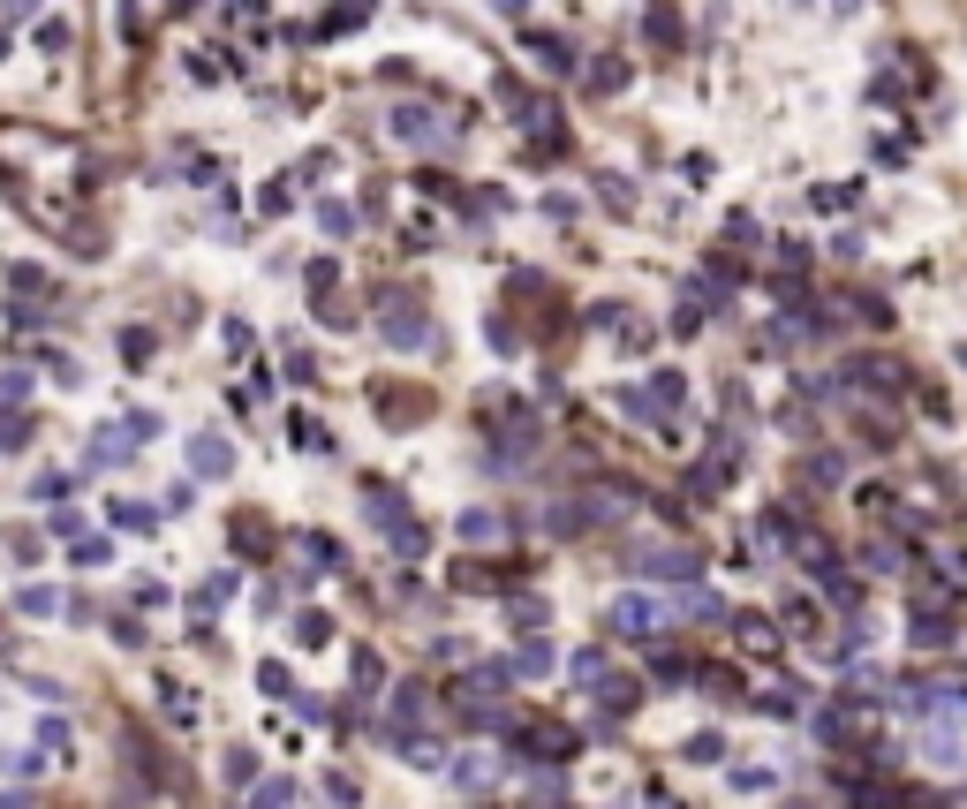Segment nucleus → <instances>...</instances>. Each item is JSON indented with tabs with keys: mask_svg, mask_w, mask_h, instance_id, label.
Returning a JSON list of instances; mask_svg holds the SVG:
<instances>
[{
	"mask_svg": "<svg viewBox=\"0 0 967 809\" xmlns=\"http://www.w3.org/2000/svg\"><path fill=\"white\" fill-rule=\"evenodd\" d=\"M658 620H673L658 598H643V590H620V598L605 605V628L612 636H658Z\"/></svg>",
	"mask_w": 967,
	"mask_h": 809,
	"instance_id": "nucleus-1",
	"label": "nucleus"
},
{
	"mask_svg": "<svg viewBox=\"0 0 967 809\" xmlns=\"http://www.w3.org/2000/svg\"><path fill=\"white\" fill-rule=\"evenodd\" d=\"M628 568H635V575H650V583H696L703 560H696L688 545H658V552H635Z\"/></svg>",
	"mask_w": 967,
	"mask_h": 809,
	"instance_id": "nucleus-2",
	"label": "nucleus"
},
{
	"mask_svg": "<svg viewBox=\"0 0 967 809\" xmlns=\"http://www.w3.org/2000/svg\"><path fill=\"white\" fill-rule=\"evenodd\" d=\"M461 537H469V545H492V537H499V515H484V507H469V515H461Z\"/></svg>",
	"mask_w": 967,
	"mask_h": 809,
	"instance_id": "nucleus-19",
	"label": "nucleus"
},
{
	"mask_svg": "<svg viewBox=\"0 0 967 809\" xmlns=\"http://www.w3.org/2000/svg\"><path fill=\"white\" fill-rule=\"evenodd\" d=\"M288 802H295V787H288V779H265V787L250 794V809H288Z\"/></svg>",
	"mask_w": 967,
	"mask_h": 809,
	"instance_id": "nucleus-27",
	"label": "nucleus"
},
{
	"mask_svg": "<svg viewBox=\"0 0 967 809\" xmlns=\"http://www.w3.org/2000/svg\"><path fill=\"white\" fill-rule=\"evenodd\" d=\"M484 779H492V764H484V757H461L454 764V787H484Z\"/></svg>",
	"mask_w": 967,
	"mask_h": 809,
	"instance_id": "nucleus-34",
	"label": "nucleus"
},
{
	"mask_svg": "<svg viewBox=\"0 0 967 809\" xmlns=\"http://www.w3.org/2000/svg\"><path fill=\"white\" fill-rule=\"evenodd\" d=\"M295 447H310V454H325L333 447V431L318 424V416H295Z\"/></svg>",
	"mask_w": 967,
	"mask_h": 809,
	"instance_id": "nucleus-23",
	"label": "nucleus"
},
{
	"mask_svg": "<svg viewBox=\"0 0 967 809\" xmlns=\"http://www.w3.org/2000/svg\"><path fill=\"white\" fill-rule=\"evenodd\" d=\"M597 197H605L612 212H628L635 205V182H628V174H597Z\"/></svg>",
	"mask_w": 967,
	"mask_h": 809,
	"instance_id": "nucleus-17",
	"label": "nucleus"
},
{
	"mask_svg": "<svg viewBox=\"0 0 967 809\" xmlns=\"http://www.w3.org/2000/svg\"><path fill=\"white\" fill-rule=\"evenodd\" d=\"M106 560H114V545H106V537H84V545H76V568H106Z\"/></svg>",
	"mask_w": 967,
	"mask_h": 809,
	"instance_id": "nucleus-32",
	"label": "nucleus"
},
{
	"mask_svg": "<svg viewBox=\"0 0 967 809\" xmlns=\"http://www.w3.org/2000/svg\"><path fill=\"white\" fill-rule=\"evenodd\" d=\"M121 454H129V439H121V431H99V447H91V462L106 469V462H121Z\"/></svg>",
	"mask_w": 967,
	"mask_h": 809,
	"instance_id": "nucleus-33",
	"label": "nucleus"
},
{
	"mask_svg": "<svg viewBox=\"0 0 967 809\" xmlns=\"http://www.w3.org/2000/svg\"><path fill=\"white\" fill-rule=\"evenodd\" d=\"M492 8H507V16H522V0H492Z\"/></svg>",
	"mask_w": 967,
	"mask_h": 809,
	"instance_id": "nucleus-40",
	"label": "nucleus"
},
{
	"mask_svg": "<svg viewBox=\"0 0 967 809\" xmlns=\"http://www.w3.org/2000/svg\"><path fill=\"white\" fill-rule=\"evenodd\" d=\"M318 227H325V235H356V212L340 205V197H325V205H318Z\"/></svg>",
	"mask_w": 967,
	"mask_h": 809,
	"instance_id": "nucleus-18",
	"label": "nucleus"
},
{
	"mask_svg": "<svg viewBox=\"0 0 967 809\" xmlns=\"http://www.w3.org/2000/svg\"><path fill=\"white\" fill-rule=\"evenodd\" d=\"M325 794H333L340 809H356V779H348V772H325Z\"/></svg>",
	"mask_w": 967,
	"mask_h": 809,
	"instance_id": "nucleus-36",
	"label": "nucleus"
},
{
	"mask_svg": "<svg viewBox=\"0 0 967 809\" xmlns=\"http://www.w3.org/2000/svg\"><path fill=\"white\" fill-rule=\"evenodd\" d=\"M907 643H915V651H945V643H952V620H945V613H930V605H922V613L907 620Z\"/></svg>",
	"mask_w": 967,
	"mask_h": 809,
	"instance_id": "nucleus-12",
	"label": "nucleus"
},
{
	"mask_svg": "<svg viewBox=\"0 0 967 809\" xmlns=\"http://www.w3.org/2000/svg\"><path fill=\"white\" fill-rule=\"evenodd\" d=\"M854 197H862V190H854V182H824V190H816L809 205H816V212H847Z\"/></svg>",
	"mask_w": 967,
	"mask_h": 809,
	"instance_id": "nucleus-21",
	"label": "nucleus"
},
{
	"mask_svg": "<svg viewBox=\"0 0 967 809\" xmlns=\"http://www.w3.org/2000/svg\"><path fill=\"white\" fill-rule=\"evenodd\" d=\"M575 681L597 689V681H605V651H575Z\"/></svg>",
	"mask_w": 967,
	"mask_h": 809,
	"instance_id": "nucleus-30",
	"label": "nucleus"
},
{
	"mask_svg": "<svg viewBox=\"0 0 967 809\" xmlns=\"http://www.w3.org/2000/svg\"><path fill=\"white\" fill-rule=\"evenodd\" d=\"M386 318H378V333H386L393 348H424V303H416V295H386Z\"/></svg>",
	"mask_w": 967,
	"mask_h": 809,
	"instance_id": "nucleus-3",
	"label": "nucleus"
},
{
	"mask_svg": "<svg viewBox=\"0 0 967 809\" xmlns=\"http://www.w3.org/2000/svg\"><path fill=\"white\" fill-rule=\"evenodd\" d=\"M733 643H741L748 658H771V651L786 643V628H779L771 613H733Z\"/></svg>",
	"mask_w": 967,
	"mask_h": 809,
	"instance_id": "nucleus-7",
	"label": "nucleus"
},
{
	"mask_svg": "<svg viewBox=\"0 0 967 809\" xmlns=\"http://www.w3.org/2000/svg\"><path fill=\"white\" fill-rule=\"evenodd\" d=\"M960 371H967V348H960Z\"/></svg>",
	"mask_w": 967,
	"mask_h": 809,
	"instance_id": "nucleus-42",
	"label": "nucleus"
},
{
	"mask_svg": "<svg viewBox=\"0 0 967 809\" xmlns=\"http://www.w3.org/2000/svg\"><path fill=\"white\" fill-rule=\"evenodd\" d=\"M756 704H764L771 719H794V711H801V696H794V689H764V696H756Z\"/></svg>",
	"mask_w": 967,
	"mask_h": 809,
	"instance_id": "nucleus-31",
	"label": "nucleus"
},
{
	"mask_svg": "<svg viewBox=\"0 0 967 809\" xmlns=\"http://www.w3.org/2000/svg\"><path fill=\"white\" fill-rule=\"evenodd\" d=\"M522 46H529V61H537V69H552V76H567V69H575V53H567V38H544V31H529Z\"/></svg>",
	"mask_w": 967,
	"mask_h": 809,
	"instance_id": "nucleus-13",
	"label": "nucleus"
},
{
	"mask_svg": "<svg viewBox=\"0 0 967 809\" xmlns=\"http://www.w3.org/2000/svg\"><path fill=\"white\" fill-rule=\"evenodd\" d=\"M726 757V734H688V764H718Z\"/></svg>",
	"mask_w": 967,
	"mask_h": 809,
	"instance_id": "nucleus-26",
	"label": "nucleus"
},
{
	"mask_svg": "<svg viewBox=\"0 0 967 809\" xmlns=\"http://www.w3.org/2000/svg\"><path fill=\"white\" fill-rule=\"evenodd\" d=\"M303 552H310V568H340V545H333V537H318V530L303 537Z\"/></svg>",
	"mask_w": 967,
	"mask_h": 809,
	"instance_id": "nucleus-29",
	"label": "nucleus"
},
{
	"mask_svg": "<svg viewBox=\"0 0 967 809\" xmlns=\"http://www.w3.org/2000/svg\"><path fill=\"white\" fill-rule=\"evenodd\" d=\"M544 620H552V605H537V598H514V628H522V636H537Z\"/></svg>",
	"mask_w": 967,
	"mask_h": 809,
	"instance_id": "nucleus-25",
	"label": "nucleus"
},
{
	"mask_svg": "<svg viewBox=\"0 0 967 809\" xmlns=\"http://www.w3.org/2000/svg\"><path fill=\"white\" fill-rule=\"evenodd\" d=\"M393 137L401 144H416V152H446V129H439V114H431V106H393Z\"/></svg>",
	"mask_w": 967,
	"mask_h": 809,
	"instance_id": "nucleus-6",
	"label": "nucleus"
},
{
	"mask_svg": "<svg viewBox=\"0 0 967 809\" xmlns=\"http://www.w3.org/2000/svg\"><path fill=\"white\" fill-rule=\"evenodd\" d=\"M227 779H235V787H242V779H257V757H250V749H227Z\"/></svg>",
	"mask_w": 967,
	"mask_h": 809,
	"instance_id": "nucleus-38",
	"label": "nucleus"
},
{
	"mask_svg": "<svg viewBox=\"0 0 967 809\" xmlns=\"http://www.w3.org/2000/svg\"><path fill=\"white\" fill-rule=\"evenodd\" d=\"M590 696H597V726H628V719H635V704H643V696H635L620 673H605Z\"/></svg>",
	"mask_w": 967,
	"mask_h": 809,
	"instance_id": "nucleus-8",
	"label": "nucleus"
},
{
	"mask_svg": "<svg viewBox=\"0 0 967 809\" xmlns=\"http://www.w3.org/2000/svg\"><path fill=\"white\" fill-rule=\"evenodd\" d=\"M0 809H31V802H23V794H0Z\"/></svg>",
	"mask_w": 967,
	"mask_h": 809,
	"instance_id": "nucleus-39",
	"label": "nucleus"
},
{
	"mask_svg": "<svg viewBox=\"0 0 967 809\" xmlns=\"http://www.w3.org/2000/svg\"><path fill=\"white\" fill-rule=\"evenodd\" d=\"M514 673H529V681L552 673V643H522V651H514Z\"/></svg>",
	"mask_w": 967,
	"mask_h": 809,
	"instance_id": "nucleus-20",
	"label": "nucleus"
},
{
	"mask_svg": "<svg viewBox=\"0 0 967 809\" xmlns=\"http://www.w3.org/2000/svg\"><path fill=\"white\" fill-rule=\"evenodd\" d=\"M847 379L862 386V394H884V401H892V394H907V379H915V371H907V363H892V356H854Z\"/></svg>",
	"mask_w": 967,
	"mask_h": 809,
	"instance_id": "nucleus-4",
	"label": "nucleus"
},
{
	"mask_svg": "<svg viewBox=\"0 0 967 809\" xmlns=\"http://www.w3.org/2000/svg\"><path fill=\"white\" fill-rule=\"evenodd\" d=\"M386 689V658L378 651H356V696H378Z\"/></svg>",
	"mask_w": 967,
	"mask_h": 809,
	"instance_id": "nucleus-16",
	"label": "nucleus"
},
{
	"mask_svg": "<svg viewBox=\"0 0 967 809\" xmlns=\"http://www.w3.org/2000/svg\"><path fill=\"white\" fill-rule=\"evenodd\" d=\"M786 809H816V802H786Z\"/></svg>",
	"mask_w": 967,
	"mask_h": 809,
	"instance_id": "nucleus-41",
	"label": "nucleus"
},
{
	"mask_svg": "<svg viewBox=\"0 0 967 809\" xmlns=\"http://www.w3.org/2000/svg\"><path fill=\"white\" fill-rule=\"evenodd\" d=\"M688 673H696V658L680 651V643H658V651H650V681H665V689H680Z\"/></svg>",
	"mask_w": 967,
	"mask_h": 809,
	"instance_id": "nucleus-11",
	"label": "nucleus"
},
{
	"mask_svg": "<svg viewBox=\"0 0 967 809\" xmlns=\"http://www.w3.org/2000/svg\"><path fill=\"white\" fill-rule=\"evenodd\" d=\"M522 757H552V764H567L575 757V734H567V726H529V741H522Z\"/></svg>",
	"mask_w": 967,
	"mask_h": 809,
	"instance_id": "nucleus-10",
	"label": "nucleus"
},
{
	"mask_svg": "<svg viewBox=\"0 0 967 809\" xmlns=\"http://www.w3.org/2000/svg\"><path fill=\"white\" fill-rule=\"evenodd\" d=\"M159 704H167L174 719H197V696H189V689H174V681H167V689H159Z\"/></svg>",
	"mask_w": 967,
	"mask_h": 809,
	"instance_id": "nucleus-35",
	"label": "nucleus"
},
{
	"mask_svg": "<svg viewBox=\"0 0 967 809\" xmlns=\"http://www.w3.org/2000/svg\"><path fill=\"white\" fill-rule=\"evenodd\" d=\"M325 636H333V620H325V613H303V620H295V643H303V651H318Z\"/></svg>",
	"mask_w": 967,
	"mask_h": 809,
	"instance_id": "nucleus-24",
	"label": "nucleus"
},
{
	"mask_svg": "<svg viewBox=\"0 0 967 809\" xmlns=\"http://www.w3.org/2000/svg\"><path fill=\"white\" fill-rule=\"evenodd\" d=\"M582 84H590V91H620V84H628V61H620V53H597L590 69H582Z\"/></svg>",
	"mask_w": 967,
	"mask_h": 809,
	"instance_id": "nucleus-15",
	"label": "nucleus"
},
{
	"mask_svg": "<svg viewBox=\"0 0 967 809\" xmlns=\"http://www.w3.org/2000/svg\"><path fill=\"white\" fill-rule=\"evenodd\" d=\"M363 23H371V0H340L333 16L318 23V38H340V31H363Z\"/></svg>",
	"mask_w": 967,
	"mask_h": 809,
	"instance_id": "nucleus-14",
	"label": "nucleus"
},
{
	"mask_svg": "<svg viewBox=\"0 0 967 809\" xmlns=\"http://www.w3.org/2000/svg\"><path fill=\"white\" fill-rule=\"evenodd\" d=\"M257 689H265V696H288L295 681H288V666H280V658H265V666H257Z\"/></svg>",
	"mask_w": 967,
	"mask_h": 809,
	"instance_id": "nucleus-28",
	"label": "nucleus"
},
{
	"mask_svg": "<svg viewBox=\"0 0 967 809\" xmlns=\"http://www.w3.org/2000/svg\"><path fill=\"white\" fill-rule=\"evenodd\" d=\"M189 469H197V477H227V469H235V447H227L220 431H197V439H189Z\"/></svg>",
	"mask_w": 967,
	"mask_h": 809,
	"instance_id": "nucleus-9",
	"label": "nucleus"
},
{
	"mask_svg": "<svg viewBox=\"0 0 967 809\" xmlns=\"http://www.w3.org/2000/svg\"><path fill=\"white\" fill-rule=\"evenodd\" d=\"M650 341H658V333H650V326H643V318H635V326H620V348H628V356H643V348H650Z\"/></svg>",
	"mask_w": 967,
	"mask_h": 809,
	"instance_id": "nucleus-37",
	"label": "nucleus"
},
{
	"mask_svg": "<svg viewBox=\"0 0 967 809\" xmlns=\"http://www.w3.org/2000/svg\"><path fill=\"white\" fill-rule=\"evenodd\" d=\"M733 469H741V439H718V447L703 454L696 469H688V500H711V492L733 477Z\"/></svg>",
	"mask_w": 967,
	"mask_h": 809,
	"instance_id": "nucleus-5",
	"label": "nucleus"
},
{
	"mask_svg": "<svg viewBox=\"0 0 967 809\" xmlns=\"http://www.w3.org/2000/svg\"><path fill=\"white\" fill-rule=\"evenodd\" d=\"M869 568H877V575H900V568H915V552H900V545H869Z\"/></svg>",
	"mask_w": 967,
	"mask_h": 809,
	"instance_id": "nucleus-22",
	"label": "nucleus"
}]
</instances>
